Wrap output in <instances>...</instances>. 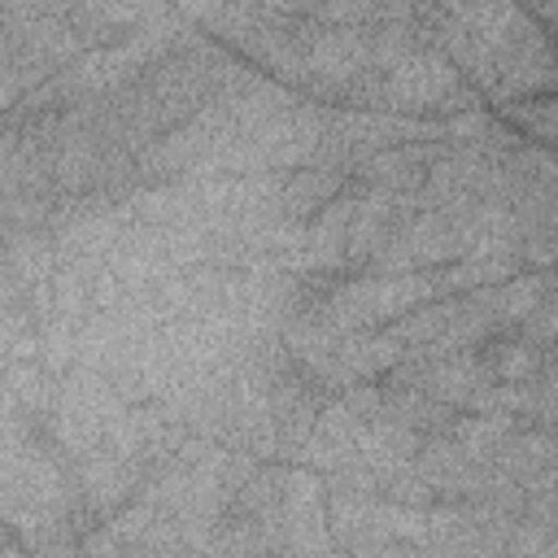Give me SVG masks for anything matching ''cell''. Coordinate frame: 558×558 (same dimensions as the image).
I'll return each instance as SVG.
<instances>
[{
    "label": "cell",
    "instance_id": "obj_1",
    "mask_svg": "<svg viewBox=\"0 0 558 558\" xmlns=\"http://www.w3.org/2000/svg\"><path fill=\"white\" fill-rule=\"evenodd\" d=\"M445 157V148L440 144H432V140H410V144H388V148H375L371 157H362L357 166H353V174H357V183H366V187H384V192H397V196H410V192H418L423 183H427V174H432V166Z\"/></svg>",
    "mask_w": 558,
    "mask_h": 558
},
{
    "label": "cell",
    "instance_id": "obj_2",
    "mask_svg": "<svg viewBox=\"0 0 558 558\" xmlns=\"http://www.w3.org/2000/svg\"><path fill=\"white\" fill-rule=\"evenodd\" d=\"M283 174L288 179L279 183V218L288 227H310L349 187V166H336V161H305Z\"/></svg>",
    "mask_w": 558,
    "mask_h": 558
}]
</instances>
